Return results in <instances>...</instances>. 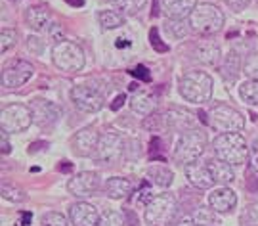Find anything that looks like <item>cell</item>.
<instances>
[{"label":"cell","mask_w":258,"mask_h":226,"mask_svg":"<svg viewBox=\"0 0 258 226\" xmlns=\"http://www.w3.org/2000/svg\"><path fill=\"white\" fill-rule=\"evenodd\" d=\"M212 150H214L216 159L224 161L231 167H239L243 163H247L250 155V148L247 146V140L239 132L216 136L212 142Z\"/></svg>","instance_id":"6da1fadb"},{"label":"cell","mask_w":258,"mask_h":226,"mask_svg":"<svg viewBox=\"0 0 258 226\" xmlns=\"http://www.w3.org/2000/svg\"><path fill=\"white\" fill-rule=\"evenodd\" d=\"M207 148V132L201 129H187L180 134L174 146V161L180 165H191L205 153Z\"/></svg>","instance_id":"7a4b0ae2"},{"label":"cell","mask_w":258,"mask_h":226,"mask_svg":"<svg viewBox=\"0 0 258 226\" xmlns=\"http://www.w3.org/2000/svg\"><path fill=\"white\" fill-rule=\"evenodd\" d=\"M212 77L205 71H189L180 79V94L185 102L207 104L212 98Z\"/></svg>","instance_id":"3957f363"},{"label":"cell","mask_w":258,"mask_h":226,"mask_svg":"<svg viewBox=\"0 0 258 226\" xmlns=\"http://www.w3.org/2000/svg\"><path fill=\"white\" fill-rule=\"evenodd\" d=\"M178 215V203L172 194H157L144 211V220L149 226H172Z\"/></svg>","instance_id":"277c9868"},{"label":"cell","mask_w":258,"mask_h":226,"mask_svg":"<svg viewBox=\"0 0 258 226\" xmlns=\"http://www.w3.org/2000/svg\"><path fill=\"white\" fill-rule=\"evenodd\" d=\"M224 25V14L216 4H197L189 16V27L199 35H214Z\"/></svg>","instance_id":"5b68a950"},{"label":"cell","mask_w":258,"mask_h":226,"mask_svg":"<svg viewBox=\"0 0 258 226\" xmlns=\"http://www.w3.org/2000/svg\"><path fill=\"white\" fill-rule=\"evenodd\" d=\"M52 62L57 69L67 71V73H75V71H81L84 67V52L77 42L61 40L52 48Z\"/></svg>","instance_id":"8992f818"},{"label":"cell","mask_w":258,"mask_h":226,"mask_svg":"<svg viewBox=\"0 0 258 226\" xmlns=\"http://www.w3.org/2000/svg\"><path fill=\"white\" fill-rule=\"evenodd\" d=\"M209 123L222 134H233L245 129V117L228 104H216L209 111Z\"/></svg>","instance_id":"52a82bcc"},{"label":"cell","mask_w":258,"mask_h":226,"mask_svg":"<svg viewBox=\"0 0 258 226\" xmlns=\"http://www.w3.org/2000/svg\"><path fill=\"white\" fill-rule=\"evenodd\" d=\"M33 123V113L31 107L23 104H12L6 105L0 113V127L2 132L8 134H18V132L27 131Z\"/></svg>","instance_id":"ba28073f"},{"label":"cell","mask_w":258,"mask_h":226,"mask_svg":"<svg viewBox=\"0 0 258 226\" xmlns=\"http://www.w3.org/2000/svg\"><path fill=\"white\" fill-rule=\"evenodd\" d=\"M122 151H124V138L117 132H105L100 136L98 148L92 157L98 163H113L122 155Z\"/></svg>","instance_id":"9c48e42d"},{"label":"cell","mask_w":258,"mask_h":226,"mask_svg":"<svg viewBox=\"0 0 258 226\" xmlns=\"http://www.w3.org/2000/svg\"><path fill=\"white\" fill-rule=\"evenodd\" d=\"M35 73V67L29 62H23V60H16L8 66L4 67L2 71V85L6 88H19L27 83L29 79Z\"/></svg>","instance_id":"30bf717a"},{"label":"cell","mask_w":258,"mask_h":226,"mask_svg":"<svg viewBox=\"0 0 258 226\" xmlns=\"http://www.w3.org/2000/svg\"><path fill=\"white\" fill-rule=\"evenodd\" d=\"M100 188V177L92 171H83L67 182V192L79 199L90 198Z\"/></svg>","instance_id":"8fae6325"},{"label":"cell","mask_w":258,"mask_h":226,"mask_svg":"<svg viewBox=\"0 0 258 226\" xmlns=\"http://www.w3.org/2000/svg\"><path fill=\"white\" fill-rule=\"evenodd\" d=\"M71 100L79 109H83L86 113H96L103 107V96L98 90L84 85L75 86L71 90Z\"/></svg>","instance_id":"7c38bea8"},{"label":"cell","mask_w":258,"mask_h":226,"mask_svg":"<svg viewBox=\"0 0 258 226\" xmlns=\"http://www.w3.org/2000/svg\"><path fill=\"white\" fill-rule=\"evenodd\" d=\"M31 107V113H33V123L38 125L40 129H52L55 123L59 121V107L52 102H46V100H35L33 104L29 105Z\"/></svg>","instance_id":"4fadbf2b"},{"label":"cell","mask_w":258,"mask_h":226,"mask_svg":"<svg viewBox=\"0 0 258 226\" xmlns=\"http://www.w3.org/2000/svg\"><path fill=\"white\" fill-rule=\"evenodd\" d=\"M98 142H100L98 131L94 127H86V129L77 132V134H73V138H71V150L79 157H90V155H94L96 148H98Z\"/></svg>","instance_id":"5bb4252c"},{"label":"cell","mask_w":258,"mask_h":226,"mask_svg":"<svg viewBox=\"0 0 258 226\" xmlns=\"http://www.w3.org/2000/svg\"><path fill=\"white\" fill-rule=\"evenodd\" d=\"M69 218L73 226H100L102 224V215L92 203L86 201H77L69 207Z\"/></svg>","instance_id":"9a60e30c"},{"label":"cell","mask_w":258,"mask_h":226,"mask_svg":"<svg viewBox=\"0 0 258 226\" xmlns=\"http://www.w3.org/2000/svg\"><path fill=\"white\" fill-rule=\"evenodd\" d=\"M235 205H237V196L228 186H220V188L212 190V194H209V207L220 215L231 213Z\"/></svg>","instance_id":"2e32d148"},{"label":"cell","mask_w":258,"mask_h":226,"mask_svg":"<svg viewBox=\"0 0 258 226\" xmlns=\"http://www.w3.org/2000/svg\"><path fill=\"white\" fill-rule=\"evenodd\" d=\"M185 177L187 180L194 184L195 188L199 190H209L214 186V179L211 175V169L209 165H203V163H191L185 167Z\"/></svg>","instance_id":"e0dca14e"},{"label":"cell","mask_w":258,"mask_h":226,"mask_svg":"<svg viewBox=\"0 0 258 226\" xmlns=\"http://www.w3.org/2000/svg\"><path fill=\"white\" fill-rule=\"evenodd\" d=\"M163 8L168 19H184L197 8V0H163Z\"/></svg>","instance_id":"ac0fdd59"},{"label":"cell","mask_w":258,"mask_h":226,"mask_svg":"<svg viewBox=\"0 0 258 226\" xmlns=\"http://www.w3.org/2000/svg\"><path fill=\"white\" fill-rule=\"evenodd\" d=\"M48 19H50V10L44 4H37V6H31L25 12V23L27 27H31L33 31H42L46 27Z\"/></svg>","instance_id":"d6986e66"},{"label":"cell","mask_w":258,"mask_h":226,"mask_svg":"<svg viewBox=\"0 0 258 226\" xmlns=\"http://www.w3.org/2000/svg\"><path fill=\"white\" fill-rule=\"evenodd\" d=\"M132 194V182L122 177H113L105 182V196L111 199H124Z\"/></svg>","instance_id":"ffe728a7"},{"label":"cell","mask_w":258,"mask_h":226,"mask_svg":"<svg viewBox=\"0 0 258 226\" xmlns=\"http://www.w3.org/2000/svg\"><path fill=\"white\" fill-rule=\"evenodd\" d=\"M207 165H209V169H211V175H212V179H214V182H218L222 186H228V184H231V182L235 180V173H233L231 165H228V163H224V161L214 157V159H211Z\"/></svg>","instance_id":"44dd1931"},{"label":"cell","mask_w":258,"mask_h":226,"mask_svg":"<svg viewBox=\"0 0 258 226\" xmlns=\"http://www.w3.org/2000/svg\"><path fill=\"white\" fill-rule=\"evenodd\" d=\"M157 107V102L155 98L148 92H140V94H134L132 96V100H130V109L134 113H138L142 117H146L148 119L149 115H153Z\"/></svg>","instance_id":"7402d4cb"},{"label":"cell","mask_w":258,"mask_h":226,"mask_svg":"<svg viewBox=\"0 0 258 226\" xmlns=\"http://www.w3.org/2000/svg\"><path fill=\"white\" fill-rule=\"evenodd\" d=\"M148 179L157 184V186H161V188H166V186H170L172 184V180H174V173L165 167V165H151L148 169Z\"/></svg>","instance_id":"603a6c76"},{"label":"cell","mask_w":258,"mask_h":226,"mask_svg":"<svg viewBox=\"0 0 258 226\" xmlns=\"http://www.w3.org/2000/svg\"><path fill=\"white\" fill-rule=\"evenodd\" d=\"M195 58L201 64L216 66L220 62V46H216V44H201V46L195 48Z\"/></svg>","instance_id":"cb8c5ba5"},{"label":"cell","mask_w":258,"mask_h":226,"mask_svg":"<svg viewBox=\"0 0 258 226\" xmlns=\"http://www.w3.org/2000/svg\"><path fill=\"white\" fill-rule=\"evenodd\" d=\"M148 0H111V4L119 10L122 16H136L146 6Z\"/></svg>","instance_id":"d4e9b609"},{"label":"cell","mask_w":258,"mask_h":226,"mask_svg":"<svg viewBox=\"0 0 258 226\" xmlns=\"http://www.w3.org/2000/svg\"><path fill=\"white\" fill-rule=\"evenodd\" d=\"M239 56H237V52H230L228 54V58H226V64H224V67H222V75H224V79L226 81H235L237 79V75H239Z\"/></svg>","instance_id":"484cf974"},{"label":"cell","mask_w":258,"mask_h":226,"mask_svg":"<svg viewBox=\"0 0 258 226\" xmlns=\"http://www.w3.org/2000/svg\"><path fill=\"white\" fill-rule=\"evenodd\" d=\"M239 96L243 102L249 105H258V81L256 79H249L239 86Z\"/></svg>","instance_id":"4316f807"},{"label":"cell","mask_w":258,"mask_h":226,"mask_svg":"<svg viewBox=\"0 0 258 226\" xmlns=\"http://www.w3.org/2000/svg\"><path fill=\"white\" fill-rule=\"evenodd\" d=\"M98 19H100V25H102L103 29H117V27H120L122 21H124L122 14L113 12V10H103V12H100Z\"/></svg>","instance_id":"83f0119b"},{"label":"cell","mask_w":258,"mask_h":226,"mask_svg":"<svg viewBox=\"0 0 258 226\" xmlns=\"http://www.w3.org/2000/svg\"><path fill=\"white\" fill-rule=\"evenodd\" d=\"M187 25L189 23H185L184 19H168L165 23V29L166 33H168V37L180 40V38H184L187 35V29H189Z\"/></svg>","instance_id":"f1b7e54d"},{"label":"cell","mask_w":258,"mask_h":226,"mask_svg":"<svg viewBox=\"0 0 258 226\" xmlns=\"http://www.w3.org/2000/svg\"><path fill=\"white\" fill-rule=\"evenodd\" d=\"M194 220L197 226H216L218 218H216V211H212L211 207H199L195 213Z\"/></svg>","instance_id":"f546056e"},{"label":"cell","mask_w":258,"mask_h":226,"mask_svg":"<svg viewBox=\"0 0 258 226\" xmlns=\"http://www.w3.org/2000/svg\"><path fill=\"white\" fill-rule=\"evenodd\" d=\"M2 198L8 199V201H14V203H23L27 196L23 190L16 188V186H10V184H4L2 186Z\"/></svg>","instance_id":"4dcf8cb0"},{"label":"cell","mask_w":258,"mask_h":226,"mask_svg":"<svg viewBox=\"0 0 258 226\" xmlns=\"http://www.w3.org/2000/svg\"><path fill=\"white\" fill-rule=\"evenodd\" d=\"M16 42H18V31L16 29H2V33H0V52H8Z\"/></svg>","instance_id":"1f68e13d"},{"label":"cell","mask_w":258,"mask_h":226,"mask_svg":"<svg viewBox=\"0 0 258 226\" xmlns=\"http://www.w3.org/2000/svg\"><path fill=\"white\" fill-rule=\"evenodd\" d=\"M40 224L42 226H69L67 224V218L57 213V211H50V213H44L42 218H40Z\"/></svg>","instance_id":"d6a6232c"},{"label":"cell","mask_w":258,"mask_h":226,"mask_svg":"<svg viewBox=\"0 0 258 226\" xmlns=\"http://www.w3.org/2000/svg\"><path fill=\"white\" fill-rule=\"evenodd\" d=\"M100 226H126V218L122 217L119 211H105L102 215Z\"/></svg>","instance_id":"836d02e7"},{"label":"cell","mask_w":258,"mask_h":226,"mask_svg":"<svg viewBox=\"0 0 258 226\" xmlns=\"http://www.w3.org/2000/svg\"><path fill=\"white\" fill-rule=\"evenodd\" d=\"M243 73L249 79H256L258 81V54H250L245 64H243Z\"/></svg>","instance_id":"e575fe53"},{"label":"cell","mask_w":258,"mask_h":226,"mask_svg":"<svg viewBox=\"0 0 258 226\" xmlns=\"http://www.w3.org/2000/svg\"><path fill=\"white\" fill-rule=\"evenodd\" d=\"M243 226H258V203H250L241 217Z\"/></svg>","instance_id":"d590c367"},{"label":"cell","mask_w":258,"mask_h":226,"mask_svg":"<svg viewBox=\"0 0 258 226\" xmlns=\"http://www.w3.org/2000/svg\"><path fill=\"white\" fill-rule=\"evenodd\" d=\"M149 42H151L153 50H155V52H161V54H165V52H168V50H170V48H168V44L161 40V37H159V31H157L155 27L149 31Z\"/></svg>","instance_id":"8d00e7d4"},{"label":"cell","mask_w":258,"mask_h":226,"mask_svg":"<svg viewBox=\"0 0 258 226\" xmlns=\"http://www.w3.org/2000/svg\"><path fill=\"white\" fill-rule=\"evenodd\" d=\"M130 73H132L134 77H138V79H142V81H146V83H149V81H151V75H149V71H148V67H146V66L134 67Z\"/></svg>","instance_id":"74e56055"},{"label":"cell","mask_w":258,"mask_h":226,"mask_svg":"<svg viewBox=\"0 0 258 226\" xmlns=\"http://www.w3.org/2000/svg\"><path fill=\"white\" fill-rule=\"evenodd\" d=\"M249 161H250V165H252V169L258 171V140H254L252 142V146H250Z\"/></svg>","instance_id":"f35d334b"},{"label":"cell","mask_w":258,"mask_h":226,"mask_svg":"<svg viewBox=\"0 0 258 226\" xmlns=\"http://www.w3.org/2000/svg\"><path fill=\"white\" fill-rule=\"evenodd\" d=\"M228 4L231 6V10H235V12H241V10H245L249 6V0H226Z\"/></svg>","instance_id":"ab89813d"},{"label":"cell","mask_w":258,"mask_h":226,"mask_svg":"<svg viewBox=\"0 0 258 226\" xmlns=\"http://www.w3.org/2000/svg\"><path fill=\"white\" fill-rule=\"evenodd\" d=\"M50 37L54 38V40H63V31H61V25H57V23H54L52 25V29H50Z\"/></svg>","instance_id":"60d3db41"},{"label":"cell","mask_w":258,"mask_h":226,"mask_svg":"<svg viewBox=\"0 0 258 226\" xmlns=\"http://www.w3.org/2000/svg\"><path fill=\"white\" fill-rule=\"evenodd\" d=\"M0 148H2V153H10V151H12V146H10V140H8V132H2Z\"/></svg>","instance_id":"b9f144b4"},{"label":"cell","mask_w":258,"mask_h":226,"mask_svg":"<svg viewBox=\"0 0 258 226\" xmlns=\"http://www.w3.org/2000/svg\"><path fill=\"white\" fill-rule=\"evenodd\" d=\"M124 102H126V96L119 94L117 98H115V100H113V102H111L109 107L113 109V111H117V109H120V107H122V104H124Z\"/></svg>","instance_id":"7bdbcfd3"},{"label":"cell","mask_w":258,"mask_h":226,"mask_svg":"<svg viewBox=\"0 0 258 226\" xmlns=\"http://www.w3.org/2000/svg\"><path fill=\"white\" fill-rule=\"evenodd\" d=\"M29 48H31V50L35 48V52H40V50H42V48H40V38L29 37Z\"/></svg>","instance_id":"ee69618b"},{"label":"cell","mask_w":258,"mask_h":226,"mask_svg":"<svg viewBox=\"0 0 258 226\" xmlns=\"http://www.w3.org/2000/svg\"><path fill=\"white\" fill-rule=\"evenodd\" d=\"M176 226H197V222H195L194 218H182V220H180V222H178V224Z\"/></svg>","instance_id":"f6af8a7d"},{"label":"cell","mask_w":258,"mask_h":226,"mask_svg":"<svg viewBox=\"0 0 258 226\" xmlns=\"http://www.w3.org/2000/svg\"><path fill=\"white\" fill-rule=\"evenodd\" d=\"M69 6H73V8H81V6H84V0H65Z\"/></svg>","instance_id":"bcb514c9"},{"label":"cell","mask_w":258,"mask_h":226,"mask_svg":"<svg viewBox=\"0 0 258 226\" xmlns=\"http://www.w3.org/2000/svg\"><path fill=\"white\" fill-rule=\"evenodd\" d=\"M21 217H23V222H21V226H29V222H31V217H33V215H31V213H23Z\"/></svg>","instance_id":"7dc6e473"},{"label":"cell","mask_w":258,"mask_h":226,"mask_svg":"<svg viewBox=\"0 0 258 226\" xmlns=\"http://www.w3.org/2000/svg\"><path fill=\"white\" fill-rule=\"evenodd\" d=\"M59 169H61V171H71V165H61Z\"/></svg>","instance_id":"c3c4849f"},{"label":"cell","mask_w":258,"mask_h":226,"mask_svg":"<svg viewBox=\"0 0 258 226\" xmlns=\"http://www.w3.org/2000/svg\"><path fill=\"white\" fill-rule=\"evenodd\" d=\"M14 2H18V0H14Z\"/></svg>","instance_id":"681fc988"}]
</instances>
